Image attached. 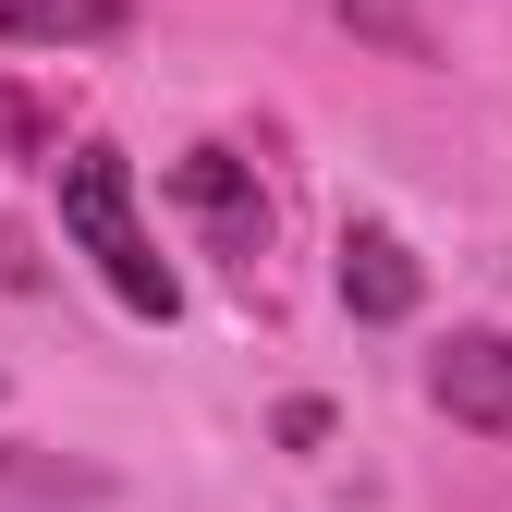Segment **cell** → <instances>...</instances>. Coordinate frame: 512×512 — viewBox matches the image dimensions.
I'll return each instance as SVG.
<instances>
[{"label":"cell","instance_id":"obj_2","mask_svg":"<svg viewBox=\"0 0 512 512\" xmlns=\"http://www.w3.org/2000/svg\"><path fill=\"white\" fill-rule=\"evenodd\" d=\"M171 208L196 220V244L220 256V269L256 281V256H269V183H256L244 147H183L171 159Z\"/></svg>","mask_w":512,"mask_h":512},{"label":"cell","instance_id":"obj_7","mask_svg":"<svg viewBox=\"0 0 512 512\" xmlns=\"http://www.w3.org/2000/svg\"><path fill=\"white\" fill-rule=\"evenodd\" d=\"M0 147H13V159H61V135H49V122H37L13 86H0Z\"/></svg>","mask_w":512,"mask_h":512},{"label":"cell","instance_id":"obj_5","mask_svg":"<svg viewBox=\"0 0 512 512\" xmlns=\"http://www.w3.org/2000/svg\"><path fill=\"white\" fill-rule=\"evenodd\" d=\"M135 37V0H0V49H110Z\"/></svg>","mask_w":512,"mask_h":512},{"label":"cell","instance_id":"obj_3","mask_svg":"<svg viewBox=\"0 0 512 512\" xmlns=\"http://www.w3.org/2000/svg\"><path fill=\"white\" fill-rule=\"evenodd\" d=\"M427 403L476 439H512V330H452L427 354Z\"/></svg>","mask_w":512,"mask_h":512},{"label":"cell","instance_id":"obj_1","mask_svg":"<svg viewBox=\"0 0 512 512\" xmlns=\"http://www.w3.org/2000/svg\"><path fill=\"white\" fill-rule=\"evenodd\" d=\"M61 232H74V256L135 305V317H183V281H171V256H159V232H147V208H135V159L122 147H74L61 159Z\"/></svg>","mask_w":512,"mask_h":512},{"label":"cell","instance_id":"obj_4","mask_svg":"<svg viewBox=\"0 0 512 512\" xmlns=\"http://www.w3.org/2000/svg\"><path fill=\"white\" fill-rule=\"evenodd\" d=\"M415 293H427V281H415V244H403L391 220H354V232H342V305L366 317V330H403Z\"/></svg>","mask_w":512,"mask_h":512},{"label":"cell","instance_id":"obj_6","mask_svg":"<svg viewBox=\"0 0 512 512\" xmlns=\"http://www.w3.org/2000/svg\"><path fill=\"white\" fill-rule=\"evenodd\" d=\"M86 500H98L86 464H49L25 439H0V512H86Z\"/></svg>","mask_w":512,"mask_h":512}]
</instances>
